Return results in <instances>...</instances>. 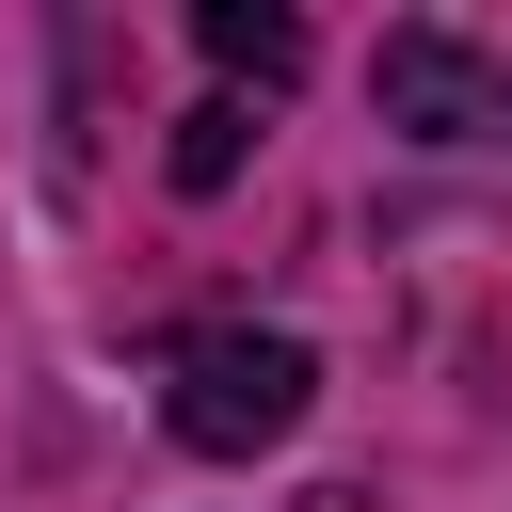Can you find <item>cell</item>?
<instances>
[{
  "mask_svg": "<svg viewBox=\"0 0 512 512\" xmlns=\"http://www.w3.org/2000/svg\"><path fill=\"white\" fill-rule=\"evenodd\" d=\"M240 144H256V112H240V96H192V112H176V192H224Z\"/></svg>",
  "mask_w": 512,
  "mask_h": 512,
  "instance_id": "277c9868",
  "label": "cell"
},
{
  "mask_svg": "<svg viewBox=\"0 0 512 512\" xmlns=\"http://www.w3.org/2000/svg\"><path fill=\"white\" fill-rule=\"evenodd\" d=\"M384 128H416V144H512V64H480L464 32H384Z\"/></svg>",
  "mask_w": 512,
  "mask_h": 512,
  "instance_id": "7a4b0ae2",
  "label": "cell"
},
{
  "mask_svg": "<svg viewBox=\"0 0 512 512\" xmlns=\"http://www.w3.org/2000/svg\"><path fill=\"white\" fill-rule=\"evenodd\" d=\"M304 400H320V352H304V336H256V320L176 336V368H160V416H176V448H208V464L288 448V432H304Z\"/></svg>",
  "mask_w": 512,
  "mask_h": 512,
  "instance_id": "6da1fadb",
  "label": "cell"
},
{
  "mask_svg": "<svg viewBox=\"0 0 512 512\" xmlns=\"http://www.w3.org/2000/svg\"><path fill=\"white\" fill-rule=\"evenodd\" d=\"M192 32H208L224 80H304V16L288 0H192Z\"/></svg>",
  "mask_w": 512,
  "mask_h": 512,
  "instance_id": "3957f363",
  "label": "cell"
}]
</instances>
